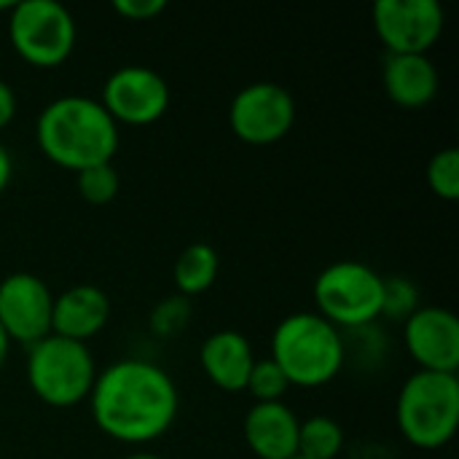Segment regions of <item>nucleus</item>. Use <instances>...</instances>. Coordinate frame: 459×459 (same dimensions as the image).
I'll list each match as a JSON object with an SVG mask.
<instances>
[{
    "label": "nucleus",
    "instance_id": "obj_1",
    "mask_svg": "<svg viewBox=\"0 0 459 459\" xmlns=\"http://www.w3.org/2000/svg\"><path fill=\"white\" fill-rule=\"evenodd\" d=\"M97 428L118 444H151L161 438L180 406L172 377L156 363L126 358L97 374L89 393Z\"/></svg>",
    "mask_w": 459,
    "mask_h": 459
},
{
    "label": "nucleus",
    "instance_id": "obj_2",
    "mask_svg": "<svg viewBox=\"0 0 459 459\" xmlns=\"http://www.w3.org/2000/svg\"><path fill=\"white\" fill-rule=\"evenodd\" d=\"M38 148L48 161L70 172L113 161L118 151V124L100 100L67 94L51 100L35 124Z\"/></svg>",
    "mask_w": 459,
    "mask_h": 459
},
{
    "label": "nucleus",
    "instance_id": "obj_3",
    "mask_svg": "<svg viewBox=\"0 0 459 459\" xmlns=\"http://www.w3.org/2000/svg\"><path fill=\"white\" fill-rule=\"evenodd\" d=\"M272 360L290 387H323L344 366V342L336 325L315 312H296L277 323Z\"/></svg>",
    "mask_w": 459,
    "mask_h": 459
},
{
    "label": "nucleus",
    "instance_id": "obj_4",
    "mask_svg": "<svg viewBox=\"0 0 459 459\" xmlns=\"http://www.w3.org/2000/svg\"><path fill=\"white\" fill-rule=\"evenodd\" d=\"M398 428L417 449L446 446L459 428L457 374H411L398 395Z\"/></svg>",
    "mask_w": 459,
    "mask_h": 459
},
{
    "label": "nucleus",
    "instance_id": "obj_5",
    "mask_svg": "<svg viewBox=\"0 0 459 459\" xmlns=\"http://www.w3.org/2000/svg\"><path fill=\"white\" fill-rule=\"evenodd\" d=\"M94 379V355L86 344L48 333L30 347L27 382L43 403L54 409H70L89 398Z\"/></svg>",
    "mask_w": 459,
    "mask_h": 459
},
{
    "label": "nucleus",
    "instance_id": "obj_6",
    "mask_svg": "<svg viewBox=\"0 0 459 459\" xmlns=\"http://www.w3.org/2000/svg\"><path fill=\"white\" fill-rule=\"evenodd\" d=\"M320 317L331 325L360 328L374 323L385 307V277L360 261H336L315 280Z\"/></svg>",
    "mask_w": 459,
    "mask_h": 459
},
{
    "label": "nucleus",
    "instance_id": "obj_7",
    "mask_svg": "<svg viewBox=\"0 0 459 459\" xmlns=\"http://www.w3.org/2000/svg\"><path fill=\"white\" fill-rule=\"evenodd\" d=\"M8 38L27 65L59 67L75 48V22L56 0H24L8 11Z\"/></svg>",
    "mask_w": 459,
    "mask_h": 459
},
{
    "label": "nucleus",
    "instance_id": "obj_8",
    "mask_svg": "<svg viewBox=\"0 0 459 459\" xmlns=\"http://www.w3.org/2000/svg\"><path fill=\"white\" fill-rule=\"evenodd\" d=\"M234 134L250 145H269L282 140L296 121V102L290 91L272 81L245 86L229 108Z\"/></svg>",
    "mask_w": 459,
    "mask_h": 459
},
{
    "label": "nucleus",
    "instance_id": "obj_9",
    "mask_svg": "<svg viewBox=\"0 0 459 459\" xmlns=\"http://www.w3.org/2000/svg\"><path fill=\"white\" fill-rule=\"evenodd\" d=\"M444 8L436 0H379L374 30L390 54H428L444 35Z\"/></svg>",
    "mask_w": 459,
    "mask_h": 459
},
{
    "label": "nucleus",
    "instance_id": "obj_10",
    "mask_svg": "<svg viewBox=\"0 0 459 459\" xmlns=\"http://www.w3.org/2000/svg\"><path fill=\"white\" fill-rule=\"evenodd\" d=\"M100 102L116 124L145 126L167 113L169 86L145 65H124L108 75Z\"/></svg>",
    "mask_w": 459,
    "mask_h": 459
},
{
    "label": "nucleus",
    "instance_id": "obj_11",
    "mask_svg": "<svg viewBox=\"0 0 459 459\" xmlns=\"http://www.w3.org/2000/svg\"><path fill=\"white\" fill-rule=\"evenodd\" d=\"M51 312L54 293L40 277L16 272L0 282V328L8 342L32 347L46 339L51 333Z\"/></svg>",
    "mask_w": 459,
    "mask_h": 459
},
{
    "label": "nucleus",
    "instance_id": "obj_12",
    "mask_svg": "<svg viewBox=\"0 0 459 459\" xmlns=\"http://www.w3.org/2000/svg\"><path fill=\"white\" fill-rule=\"evenodd\" d=\"M403 342L420 371L457 374L459 320L444 307H422L406 317Z\"/></svg>",
    "mask_w": 459,
    "mask_h": 459
},
{
    "label": "nucleus",
    "instance_id": "obj_13",
    "mask_svg": "<svg viewBox=\"0 0 459 459\" xmlns=\"http://www.w3.org/2000/svg\"><path fill=\"white\" fill-rule=\"evenodd\" d=\"M110 320V299L97 285H73L54 296L51 333L86 344Z\"/></svg>",
    "mask_w": 459,
    "mask_h": 459
},
{
    "label": "nucleus",
    "instance_id": "obj_14",
    "mask_svg": "<svg viewBox=\"0 0 459 459\" xmlns=\"http://www.w3.org/2000/svg\"><path fill=\"white\" fill-rule=\"evenodd\" d=\"M299 417L280 403H255L245 414V444L258 459L299 457Z\"/></svg>",
    "mask_w": 459,
    "mask_h": 459
},
{
    "label": "nucleus",
    "instance_id": "obj_15",
    "mask_svg": "<svg viewBox=\"0 0 459 459\" xmlns=\"http://www.w3.org/2000/svg\"><path fill=\"white\" fill-rule=\"evenodd\" d=\"M382 81L387 97L406 110H420L438 94V70L428 54H387Z\"/></svg>",
    "mask_w": 459,
    "mask_h": 459
},
{
    "label": "nucleus",
    "instance_id": "obj_16",
    "mask_svg": "<svg viewBox=\"0 0 459 459\" xmlns=\"http://www.w3.org/2000/svg\"><path fill=\"white\" fill-rule=\"evenodd\" d=\"M207 379L223 393H242L255 363L247 336L239 331H218L204 339L199 352Z\"/></svg>",
    "mask_w": 459,
    "mask_h": 459
},
{
    "label": "nucleus",
    "instance_id": "obj_17",
    "mask_svg": "<svg viewBox=\"0 0 459 459\" xmlns=\"http://www.w3.org/2000/svg\"><path fill=\"white\" fill-rule=\"evenodd\" d=\"M218 272H221L218 253L210 245L196 242V245H188L178 255L175 269H172V280L183 296H199V293L212 288V282L218 280Z\"/></svg>",
    "mask_w": 459,
    "mask_h": 459
},
{
    "label": "nucleus",
    "instance_id": "obj_18",
    "mask_svg": "<svg viewBox=\"0 0 459 459\" xmlns=\"http://www.w3.org/2000/svg\"><path fill=\"white\" fill-rule=\"evenodd\" d=\"M344 446V430L331 417H309L299 425V457L336 459Z\"/></svg>",
    "mask_w": 459,
    "mask_h": 459
},
{
    "label": "nucleus",
    "instance_id": "obj_19",
    "mask_svg": "<svg viewBox=\"0 0 459 459\" xmlns=\"http://www.w3.org/2000/svg\"><path fill=\"white\" fill-rule=\"evenodd\" d=\"M288 387L290 385H288L285 374L280 371V366L272 358L255 360L250 368L247 385H245V390L255 398V403H280L282 395L288 393Z\"/></svg>",
    "mask_w": 459,
    "mask_h": 459
},
{
    "label": "nucleus",
    "instance_id": "obj_20",
    "mask_svg": "<svg viewBox=\"0 0 459 459\" xmlns=\"http://www.w3.org/2000/svg\"><path fill=\"white\" fill-rule=\"evenodd\" d=\"M428 186L438 199L457 202L459 199V151L444 148L428 164Z\"/></svg>",
    "mask_w": 459,
    "mask_h": 459
},
{
    "label": "nucleus",
    "instance_id": "obj_21",
    "mask_svg": "<svg viewBox=\"0 0 459 459\" xmlns=\"http://www.w3.org/2000/svg\"><path fill=\"white\" fill-rule=\"evenodd\" d=\"M118 172L113 169V161L108 164H97L89 169L78 172V194L83 196V202L89 204H108L116 199L118 194Z\"/></svg>",
    "mask_w": 459,
    "mask_h": 459
},
{
    "label": "nucleus",
    "instance_id": "obj_22",
    "mask_svg": "<svg viewBox=\"0 0 459 459\" xmlns=\"http://www.w3.org/2000/svg\"><path fill=\"white\" fill-rule=\"evenodd\" d=\"M411 312H417V288L403 280V277H393L385 280V307L382 315L390 317H409Z\"/></svg>",
    "mask_w": 459,
    "mask_h": 459
},
{
    "label": "nucleus",
    "instance_id": "obj_23",
    "mask_svg": "<svg viewBox=\"0 0 459 459\" xmlns=\"http://www.w3.org/2000/svg\"><path fill=\"white\" fill-rule=\"evenodd\" d=\"M188 320V304L186 299H167L164 304L156 307L153 317H151V328L161 336H169L175 331H180Z\"/></svg>",
    "mask_w": 459,
    "mask_h": 459
},
{
    "label": "nucleus",
    "instance_id": "obj_24",
    "mask_svg": "<svg viewBox=\"0 0 459 459\" xmlns=\"http://www.w3.org/2000/svg\"><path fill=\"white\" fill-rule=\"evenodd\" d=\"M164 8H167L164 0H116L113 3V11L132 22H148V19L159 16Z\"/></svg>",
    "mask_w": 459,
    "mask_h": 459
},
{
    "label": "nucleus",
    "instance_id": "obj_25",
    "mask_svg": "<svg viewBox=\"0 0 459 459\" xmlns=\"http://www.w3.org/2000/svg\"><path fill=\"white\" fill-rule=\"evenodd\" d=\"M13 116H16V94H13V89L0 78V132L13 121Z\"/></svg>",
    "mask_w": 459,
    "mask_h": 459
},
{
    "label": "nucleus",
    "instance_id": "obj_26",
    "mask_svg": "<svg viewBox=\"0 0 459 459\" xmlns=\"http://www.w3.org/2000/svg\"><path fill=\"white\" fill-rule=\"evenodd\" d=\"M11 175H13V159H11L8 148L0 143V194L8 188V183H11Z\"/></svg>",
    "mask_w": 459,
    "mask_h": 459
},
{
    "label": "nucleus",
    "instance_id": "obj_27",
    "mask_svg": "<svg viewBox=\"0 0 459 459\" xmlns=\"http://www.w3.org/2000/svg\"><path fill=\"white\" fill-rule=\"evenodd\" d=\"M8 352H11V342H8L5 331L0 328V371H3V366H5V360H8Z\"/></svg>",
    "mask_w": 459,
    "mask_h": 459
},
{
    "label": "nucleus",
    "instance_id": "obj_28",
    "mask_svg": "<svg viewBox=\"0 0 459 459\" xmlns=\"http://www.w3.org/2000/svg\"><path fill=\"white\" fill-rule=\"evenodd\" d=\"M124 459H161V457H156V455H148V452H137V455H129V457H124Z\"/></svg>",
    "mask_w": 459,
    "mask_h": 459
},
{
    "label": "nucleus",
    "instance_id": "obj_29",
    "mask_svg": "<svg viewBox=\"0 0 459 459\" xmlns=\"http://www.w3.org/2000/svg\"><path fill=\"white\" fill-rule=\"evenodd\" d=\"M11 5H13V3H8V0H0V11H11Z\"/></svg>",
    "mask_w": 459,
    "mask_h": 459
},
{
    "label": "nucleus",
    "instance_id": "obj_30",
    "mask_svg": "<svg viewBox=\"0 0 459 459\" xmlns=\"http://www.w3.org/2000/svg\"><path fill=\"white\" fill-rule=\"evenodd\" d=\"M293 459H304V457H293Z\"/></svg>",
    "mask_w": 459,
    "mask_h": 459
}]
</instances>
